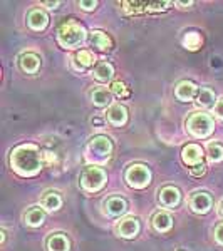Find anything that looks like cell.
I'll use <instances>...</instances> for the list:
<instances>
[{
	"mask_svg": "<svg viewBox=\"0 0 223 251\" xmlns=\"http://www.w3.org/2000/svg\"><path fill=\"white\" fill-rule=\"evenodd\" d=\"M44 163V152L35 144H20L10 152L12 169L24 177L35 176L42 169Z\"/></svg>",
	"mask_w": 223,
	"mask_h": 251,
	"instance_id": "obj_1",
	"label": "cell"
},
{
	"mask_svg": "<svg viewBox=\"0 0 223 251\" xmlns=\"http://www.w3.org/2000/svg\"><path fill=\"white\" fill-rule=\"evenodd\" d=\"M57 40L62 47L66 49H76L86 40V30L84 27L78 24L76 20H67L60 25Z\"/></svg>",
	"mask_w": 223,
	"mask_h": 251,
	"instance_id": "obj_2",
	"label": "cell"
},
{
	"mask_svg": "<svg viewBox=\"0 0 223 251\" xmlns=\"http://www.w3.org/2000/svg\"><path fill=\"white\" fill-rule=\"evenodd\" d=\"M87 159L94 163H106L112 154V141L108 136H94L87 144Z\"/></svg>",
	"mask_w": 223,
	"mask_h": 251,
	"instance_id": "obj_3",
	"label": "cell"
},
{
	"mask_svg": "<svg viewBox=\"0 0 223 251\" xmlns=\"http://www.w3.org/2000/svg\"><path fill=\"white\" fill-rule=\"evenodd\" d=\"M186 129L195 137H208L213 132L215 123L213 119L205 112H193L186 119Z\"/></svg>",
	"mask_w": 223,
	"mask_h": 251,
	"instance_id": "obj_4",
	"label": "cell"
},
{
	"mask_svg": "<svg viewBox=\"0 0 223 251\" xmlns=\"http://www.w3.org/2000/svg\"><path fill=\"white\" fill-rule=\"evenodd\" d=\"M106 171L97 166H87L84 168V171L81 173V186H83L84 191L87 193H94L99 191L104 184H106Z\"/></svg>",
	"mask_w": 223,
	"mask_h": 251,
	"instance_id": "obj_5",
	"label": "cell"
},
{
	"mask_svg": "<svg viewBox=\"0 0 223 251\" xmlns=\"http://www.w3.org/2000/svg\"><path fill=\"white\" fill-rule=\"evenodd\" d=\"M124 177L131 188L143 189L151 183V171L144 164H133L126 169Z\"/></svg>",
	"mask_w": 223,
	"mask_h": 251,
	"instance_id": "obj_6",
	"label": "cell"
},
{
	"mask_svg": "<svg viewBox=\"0 0 223 251\" xmlns=\"http://www.w3.org/2000/svg\"><path fill=\"white\" fill-rule=\"evenodd\" d=\"M212 204H213L212 196L205 191H196L190 196V208H192L195 213H200V214L208 213L210 209H212Z\"/></svg>",
	"mask_w": 223,
	"mask_h": 251,
	"instance_id": "obj_7",
	"label": "cell"
},
{
	"mask_svg": "<svg viewBox=\"0 0 223 251\" xmlns=\"http://www.w3.org/2000/svg\"><path fill=\"white\" fill-rule=\"evenodd\" d=\"M158 201H160V204L166 206V208L178 206V203L181 201L180 189L175 188V186H165V188H161L158 191Z\"/></svg>",
	"mask_w": 223,
	"mask_h": 251,
	"instance_id": "obj_8",
	"label": "cell"
},
{
	"mask_svg": "<svg viewBox=\"0 0 223 251\" xmlns=\"http://www.w3.org/2000/svg\"><path fill=\"white\" fill-rule=\"evenodd\" d=\"M47 24H49V17L42 9H32L29 12V15H27V25L35 32L44 30L47 27Z\"/></svg>",
	"mask_w": 223,
	"mask_h": 251,
	"instance_id": "obj_9",
	"label": "cell"
},
{
	"mask_svg": "<svg viewBox=\"0 0 223 251\" xmlns=\"http://www.w3.org/2000/svg\"><path fill=\"white\" fill-rule=\"evenodd\" d=\"M181 157H183V163L188 164V166H196L200 163H203L201 161V157H203V151H201V148L198 144H188L183 148V151H181Z\"/></svg>",
	"mask_w": 223,
	"mask_h": 251,
	"instance_id": "obj_10",
	"label": "cell"
},
{
	"mask_svg": "<svg viewBox=\"0 0 223 251\" xmlns=\"http://www.w3.org/2000/svg\"><path fill=\"white\" fill-rule=\"evenodd\" d=\"M117 233L123 238H135L138 233H139V221L133 216H128L124 220L119 221L117 225Z\"/></svg>",
	"mask_w": 223,
	"mask_h": 251,
	"instance_id": "obj_11",
	"label": "cell"
},
{
	"mask_svg": "<svg viewBox=\"0 0 223 251\" xmlns=\"http://www.w3.org/2000/svg\"><path fill=\"white\" fill-rule=\"evenodd\" d=\"M106 117L112 126H124L128 123V109L121 104H112L108 109Z\"/></svg>",
	"mask_w": 223,
	"mask_h": 251,
	"instance_id": "obj_12",
	"label": "cell"
},
{
	"mask_svg": "<svg viewBox=\"0 0 223 251\" xmlns=\"http://www.w3.org/2000/svg\"><path fill=\"white\" fill-rule=\"evenodd\" d=\"M104 211H106L109 216H121L128 211V203L119 196H112L104 203Z\"/></svg>",
	"mask_w": 223,
	"mask_h": 251,
	"instance_id": "obj_13",
	"label": "cell"
},
{
	"mask_svg": "<svg viewBox=\"0 0 223 251\" xmlns=\"http://www.w3.org/2000/svg\"><path fill=\"white\" fill-rule=\"evenodd\" d=\"M19 66L24 72H27V74H35L40 67V57L37 54L27 52V54H24L22 57H20Z\"/></svg>",
	"mask_w": 223,
	"mask_h": 251,
	"instance_id": "obj_14",
	"label": "cell"
},
{
	"mask_svg": "<svg viewBox=\"0 0 223 251\" xmlns=\"http://www.w3.org/2000/svg\"><path fill=\"white\" fill-rule=\"evenodd\" d=\"M173 226V218L169 213L166 211H158L155 216H153V228L156 229L158 233H166L169 231Z\"/></svg>",
	"mask_w": 223,
	"mask_h": 251,
	"instance_id": "obj_15",
	"label": "cell"
},
{
	"mask_svg": "<svg viewBox=\"0 0 223 251\" xmlns=\"http://www.w3.org/2000/svg\"><path fill=\"white\" fill-rule=\"evenodd\" d=\"M47 248H49V251H69L71 250V243H69L66 234L56 233V234H51V236H49Z\"/></svg>",
	"mask_w": 223,
	"mask_h": 251,
	"instance_id": "obj_16",
	"label": "cell"
},
{
	"mask_svg": "<svg viewBox=\"0 0 223 251\" xmlns=\"http://www.w3.org/2000/svg\"><path fill=\"white\" fill-rule=\"evenodd\" d=\"M215 92L212 91V89H208V87H201L200 91H198V94H196V104L198 106H201V107H205V109H208V107H215L217 106V102H215Z\"/></svg>",
	"mask_w": 223,
	"mask_h": 251,
	"instance_id": "obj_17",
	"label": "cell"
},
{
	"mask_svg": "<svg viewBox=\"0 0 223 251\" xmlns=\"http://www.w3.org/2000/svg\"><path fill=\"white\" fill-rule=\"evenodd\" d=\"M91 44L94 47L99 49V50H109L111 46H112L109 35L104 34L103 30H92L91 32Z\"/></svg>",
	"mask_w": 223,
	"mask_h": 251,
	"instance_id": "obj_18",
	"label": "cell"
},
{
	"mask_svg": "<svg viewBox=\"0 0 223 251\" xmlns=\"http://www.w3.org/2000/svg\"><path fill=\"white\" fill-rule=\"evenodd\" d=\"M24 220L29 226H40L46 220V213H44L42 208H39V206H32L29 211L26 213V216H24Z\"/></svg>",
	"mask_w": 223,
	"mask_h": 251,
	"instance_id": "obj_19",
	"label": "cell"
},
{
	"mask_svg": "<svg viewBox=\"0 0 223 251\" xmlns=\"http://www.w3.org/2000/svg\"><path fill=\"white\" fill-rule=\"evenodd\" d=\"M91 99H92V104H96L97 107H106L111 104L112 97H111V92L104 87H97L92 91L91 94Z\"/></svg>",
	"mask_w": 223,
	"mask_h": 251,
	"instance_id": "obj_20",
	"label": "cell"
},
{
	"mask_svg": "<svg viewBox=\"0 0 223 251\" xmlns=\"http://www.w3.org/2000/svg\"><path fill=\"white\" fill-rule=\"evenodd\" d=\"M92 75H94L97 80H101V82H108V80H111L112 75H114V69H112V66L109 62H101L96 66Z\"/></svg>",
	"mask_w": 223,
	"mask_h": 251,
	"instance_id": "obj_21",
	"label": "cell"
},
{
	"mask_svg": "<svg viewBox=\"0 0 223 251\" xmlns=\"http://www.w3.org/2000/svg\"><path fill=\"white\" fill-rule=\"evenodd\" d=\"M195 92H196V86L193 82H190V80H183V82L178 84L175 94L180 100H190L193 99Z\"/></svg>",
	"mask_w": 223,
	"mask_h": 251,
	"instance_id": "obj_22",
	"label": "cell"
},
{
	"mask_svg": "<svg viewBox=\"0 0 223 251\" xmlns=\"http://www.w3.org/2000/svg\"><path fill=\"white\" fill-rule=\"evenodd\" d=\"M62 204V198L59 196V193L56 191H47L42 198V206L47 211H57Z\"/></svg>",
	"mask_w": 223,
	"mask_h": 251,
	"instance_id": "obj_23",
	"label": "cell"
},
{
	"mask_svg": "<svg viewBox=\"0 0 223 251\" xmlns=\"http://www.w3.org/2000/svg\"><path fill=\"white\" fill-rule=\"evenodd\" d=\"M94 60H96V57L91 50H79L78 54L74 55V64L78 69H86L89 66H92Z\"/></svg>",
	"mask_w": 223,
	"mask_h": 251,
	"instance_id": "obj_24",
	"label": "cell"
},
{
	"mask_svg": "<svg viewBox=\"0 0 223 251\" xmlns=\"http://www.w3.org/2000/svg\"><path fill=\"white\" fill-rule=\"evenodd\" d=\"M201 35L198 34V32H186L185 37H183V46L185 49H188V50H198L201 46Z\"/></svg>",
	"mask_w": 223,
	"mask_h": 251,
	"instance_id": "obj_25",
	"label": "cell"
},
{
	"mask_svg": "<svg viewBox=\"0 0 223 251\" xmlns=\"http://www.w3.org/2000/svg\"><path fill=\"white\" fill-rule=\"evenodd\" d=\"M208 157L213 163H220L223 161V146L218 143H210L208 144Z\"/></svg>",
	"mask_w": 223,
	"mask_h": 251,
	"instance_id": "obj_26",
	"label": "cell"
},
{
	"mask_svg": "<svg viewBox=\"0 0 223 251\" xmlns=\"http://www.w3.org/2000/svg\"><path fill=\"white\" fill-rule=\"evenodd\" d=\"M111 92L116 94L117 97H128L129 96V89L126 87V84L123 82H114L111 86Z\"/></svg>",
	"mask_w": 223,
	"mask_h": 251,
	"instance_id": "obj_27",
	"label": "cell"
},
{
	"mask_svg": "<svg viewBox=\"0 0 223 251\" xmlns=\"http://www.w3.org/2000/svg\"><path fill=\"white\" fill-rule=\"evenodd\" d=\"M190 174H192V176H195V177L203 176V174H205V164H203V163H200V164L193 166V168L190 169Z\"/></svg>",
	"mask_w": 223,
	"mask_h": 251,
	"instance_id": "obj_28",
	"label": "cell"
},
{
	"mask_svg": "<svg viewBox=\"0 0 223 251\" xmlns=\"http://www.w3.org/2000/svg\"><path fill=\"white\" fill-rule=\"evenodd\" d=\"M169 3L168 2H160V3H148V12H160V10H166Z\"/></svg>",
	"mask_w": 223,
	"mask_h": 251,
	"instance_id": "obj_29",
	"label": "cell"
},
{
	"mask_svg": "<svg viewBox=\"0 0 223 251\" xmlns=\"http://www.w3.org/2000/svg\"><path fill=\"white\" fill-rule=\"evenodd\" d=\"M215 238H217V241L220 243V245H223V223L215 228Z\"/></svg>",
	"mask_w": 223,
	"mask_h": 251,
	"instance_id": "obj_30",
	"label": "cell"
},
{
	"mask_svg": "<svg viewBox=\"0 0 223 251\" xmlns=\"http://www.w3.org/2000/svg\"><path fill=\"white\" fill-rule=\"evenodd\" d=\"M79 7L84 10H92L97 7V2H94V0H91V2H79Z\"/></svg>",
	"mask_w": 223,
	"mask_h": 251,
	"instance_id": "obj_31",
	"label": "cell"
},
{
	"mask_svg": "<svg viewBox=\"0 0 223 251\" xmlns=\"http://www.w3.org/2000/svg\"><path fill=\"white\" fill-rule=\"evenodd\" d=\"M215 114H217V117H220V119L223 121V99L217 100V106H215Z\"/></svg>",
	"mask_w": 223,
	"mask_h": 251,
	"instance_id": "obj_32",
	"label": "cell"
},
{
	"mask_svg": "<svg viewBox=\"0 0 223 251\" xmlns=\"http://www.w3.org/2000/svg\"><path fill=\"white\" fill-rule=\"evenodd\" d=\"M44 159H46V163L52 164V163H56V154H52V152L46 151V152H44Z\"/></svg>",
	"mask_w": 223,
	"mask_h": 251,
	"instance_id": "obj_33",
	"label": "cell"
},
{
	"mask_svg": "<svg viewBox=\"0 0 223 251\" xmlns=\"http://www.w3.org/2000/svg\"><path fill=\"white\" fill-rule=\"evenodd\" d=\"M44 5L49 7V9H56L59 5V2H44Z\"/></svg>",
	"mask_w": 223,
	"mask_h": 251,
	"instance_id": "obj_34",
	"label": "cell"
},
{
	"mask_svg": "<svg viewBox=\"0 0 223 251\" xmlns=\"http://www.w3.org/2000/svg\"><path fill=\"white\" fill-rule=\"evenodd\" d=\"M217 211H218V216H220V218H223V201H220V204H218Z\"/></svg>",
	"mask_w": 223,
	"mask_h": 251,
	"instance_id": "obj_35",
	"label": "cell"
},
{
	"mask_svg": "<svg viewBox=\"0 0 223 251\" xmlns=\"http://www.w3.org/2000/svg\"><path fill=\"white\" fill-rule=\"evenodd\" d=\"M0 234H2V238H0V240H2V243H3V241H5V231H2Z\"/></svg>",
	"mask_w": 223,
	"mask_h": 251,
	"instance_id": "obj_36",
	"label": "cell"
}]
</instances>
